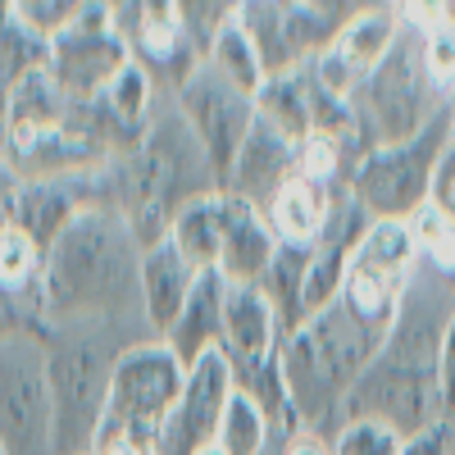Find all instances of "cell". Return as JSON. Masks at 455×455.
<instances>
[{
  "label": "cell",
  "instance_id": "1",
  "mask_svg": "<svg viewBox=\"0 0 455 455\" xmlns=\"http://www.w3.org/2000/svg\"><path fill=\"white\" fill-rule=\"evenodd\" d=\"M141 259L146 246L119 210H83L46 251V323L119 328L160 341L141 306Z\"/></svg>",
  "mask_w": 455,
  "mask_h": 455
},
{
  "label": "cell",
  "instance_id": "2",
  "mask_svg": "<svg viewBox=\"0 0 455 455\" xmlns=\"http://www.w3.org/2000/svg\"><path fill=\"white\" fill-rule=\"evenodd\" d=\"M383 341H387L383 328L364 323L341 300H332L323 315H315L306 328L283 341L287 396L310 433L328 442L337 437L347 396L360 383V373L373 364V355L383 351Z\"/></svg>",
  "mask_w": 455,
  "mask_h": 455
},
{
  "label": "cell",
  "instance_id": "3",
  "mask_svg": "<svg viewBox=\"0 0 455 455\" xmlns=\"http://www.w3.org/2000/svg\"><path fill=\"white\" fill-rule=\"evenodd\" d=\"M146 337L119 328H83V323H46V373L55 401V442L60 455H96L100 419L114 383V364Z\"/></svg>",
  "mask_w": 455,
  "mask_h": 455
},
{
  "label": "cell",
  "instance_id": "4",
  "mask_svg": "<svg viewBox=\"0 0 455 455\" xmlns=\"http://www.w3.org/2000/svg\"><path fill=\"white\" fill-rule=\"evenodd\" d=\"M351 109H355V132H360L364 156L378 150V146H396V141L419 137L446 109V92L428 78L419 32H414L410 23L401 32L396 51L364 78Z\"/></svg>",
  "mask_w": 455,
  "mask_h": 455
},
{
  "label": "cell",
  "instance_id": "5",
  "mask_svg": "<svg viewBox=\"0 0 455 455\" xmlns=\"http://www.w3.org/2000/svg\"><path fill=\"white\" fill-rule=\"evenodd\" d=\"M369 419L392 428L401 442L419 437L446 419V401H442V364L424 355H405L383 347L373 355V364L360 373V383L347 396L341 424Z\"/></svg>",
  "mask_w": 455,
  "mask_h": 455
},
{
  "label": "cell",
  "instance_id": "6",
  "mask_svg": "<svg viewBox=\"0 0 455 455\" xmlns=\"http://www.w3.org/2000/svg\"><path fill=\"white\" fill-rule=\"evenodd\" d=\"M446 146H451V109H442L419 137L369 150V156L355 164V173H351V187H347L351 201L369 219H401V223H410L428 205L433 173H437V160L446 156Z\"/></svg>",
  "mask_w": 455,
  "mask_h": 455
},
{
  "label": "cell",
  "instance_id": "7",
  "mask_svg": "<svg viewBox=\"0 0 455 455\" xmlns=\"http://www.w3.org/2000/svg\"><path fill=\"white\" fill-rule=\"evenodd\" d=\"M187 369L164 341H141V347L124 351V360L114 364V383L105 401V419H100V446L109 442H141L156 446L160 428L169 424V414L182 396Z\"/></svg>",
  "mask_w": 455,
  "mask_h": 455
},
{
  "label": "cell",
  "instance_id": "8",
  "mask_svg": "<svg viewBox=\"0 0 455 455\" xmlns=\"http://www.w3.org/2000/svg\"><path fill=\"white\" fill-rule=\"evenodd\" d=\"M0 446L5 455H60L42 337L0 341Z\"/></svg>",
  "mask_w": 455,
  "mask_h": 455
},
{
  "label": "cell",
  "instance_id": "9",
  "mask_svg": "<svg viewBox=\"0 0 455 455\" xmlns=\"http://www.w3.org/2000/svg\"><path fill=\"white\" fill-rule=\"evenodd\" d=\"M114 32L124 36L128 60L150 73L164 96H178L182 83L201 68V51L192 46L182 19H178V0H128L114 5Z\"/></svg>",
  "mask_w": 455,
  "mask_h": 455
},
{
  "label": "cell",
  "instance_id": "10",
  "mask_svg": "<svg viewBox=\"0 0 455 455\" xmlns=\"http://www.w3.org/2000/svg\"><path fill=\"white\" fill-rule=\"evenodd\" d=\"M178 109H182V119L192 124L196 141L205 146V156L219 173V187H228V173H233V164H237V150L246 146V137L259 119L255 96H246L228 78H219L210 64H201L192 78L182 83Z\"/></svg>",
  "mask_w": 455,
  "mask_h": 455
},
{
  "label": "cell",
  "instance_id": "11",
  "mask_svg": "<svg viewBox=\"0 0 455 455\" xmlns=\"http://www.w3.org/2000/svg\"><path fill=\"white\" fill-rule=\"evenodd\" d=\"M128 46L114 32V5H87L46 55L51 78L64 87L68 100H96L119 73L128 68Z\"/></svg>",
  "mask_w": 455,
  "mask_h": 455
},
{
  "label": "cell",
  "instance_id": "12",
  "mask_svg": "<svg viewBox=\"0 0 455 455\" xmlns=\"http://www.w3.org/2000/svg\"><path fill=\"white\" fill-rule=\"evenodd\" d=\"M233 369L223 355H205L196 369H187L182 396L169 414V424L160 428L156 455H201L219 442V424L233 401Z\"/></svg>",
  "mask_w": 455,
  "mask_h": 455
},
{
  "label": "cell",
  "instance_id": "13",
  "mask_svg": "<svg viewBox=\"0 0 455 455\" xmlns=\"http://www.w3.org/2000/svg\"><path fill=\"white\" fill-rule=\"evenodd\" d=\"M291 178H296V141L283 137L274 124L255 119L246 146L237 150V164H233V173H228L223 192L255 205V210H264Z\"/></svg>",
  "mask_w": 455,
  "mask_h": 455
},
{
  "label": "cell",
  "instance_id": "14",
  "mask_svg": "<svg viewBox=\"0 0 455 455\" xmlns=\"http://www.w3.org/2000/svg\"><path fill=\"white\" fill-rule=\"evenodd\" d=\"M278 233L269 228L264 210L237 201L223 192V255H219V274L237 287H259L269 264L278 255Z\"/></svg>",
  "mask_w": 455,
  "mask_h": 455
},
{
  "label": "cell",
  "instance_id": "15",
  "mask_svg": "<svg viewBox=\"0 0 455 455\" xmlns=\"http://www.w3.org/2000/svg\"><path fill=\"white\" fill-rule=\"evenodd\" d=\"M223 306H228V278L219 269L201 274V283L187 296L178 323L164 332V347L178 355L182 369H196L205 355L223 351Z\"/></svg>",
  "mask_w": 455,
  "mask_h": 455
},
{
  "label": "cell",
  "instance_id": "16",
  "mask_svg": "<svg viewBox=\"0 0 455 455\" xmlns=\"http://www.w3.org/2000/svg\"><path fill=\"white\" fill-rule=\"evenodd\" d=\"M196 283H201V269L187 264L182 251L169 237L146 251V259H141V306H146V319H150L160 341L178 323V315L187 306V296L196 291Z\"/></svg>",
  "mask_w": 455,
  "mask_h": 455
},
{
  "label": "cell",
  "instance_id": "17",
  "mask_svg": "<svg viewBox=\"0 0 455 455\" xmlns=\"http://www.w3.org/2000/svg\"><path fill=\"white\" fill-rule=\"evenodd\" d=\"M341 201H347V192H332V187H319L310 178H291L283 192L264 205V219H269V228L278 233V242L319 246Z\"/></svg>",
  "mask_w": 455,
  "mask_h": 455
},
{
  "label": "cell",
  "instance_id": "18",
  "mask_svg": "<svg viewBox=\"0 0 455 455\" xmlns=\"http://www.w3.org/2000/svg\"><path fill=\"white\" fill-rule=\"evenodd\" d=\"M401 32H405V14H401V5H364V0H360L355 19L341 28V36L332 42V51L347 60V64L360 73V78H369V73L396 51Z\"/></svg>",
  "mask_w": 455,
  "mask_h": 455
},
{
  "label": "cell",
  "instance_id": "19",
  "mask_svg": "<svg viewBox=\"0 0 455 455\" xmlns=\"http://www.w3.org/2000/svg\"><path fill=\"white\" fill-rule=\"evenodd\" d=\"M310 259H315V246H278L274 264H269V274H264V296L274 300V310H278V323H283V337L300 332L310 323L306 315V278H310Z\"/></svg>",
  "mask_w": 455,
  "mask_h": 455
},
{
  "label": "cell",
  "instance_id": "20",
  "mask_svg": "<svg viewBox=\"0 0 455 455\" xmlns=\"http://www.w3.org/2000/svg\"><path fill=\"white\" fill-rule=\"evenodd\" d=\"M169 242L182 251L187 264H196L201 274L219 269V255H223V192L178 210V219L169 228Z\"/></svg>",
  "mask_w": 455,
  "mask_h": 455
},
{
  "label": "cell",
  "instance_id": "21",
  "mask_svg": "<svg viewBox=\"0 0 455 455\" xmlns=\"http://www.w3.org/2000/svg\"><path fill=\"white\" fill-rule=\"evenodd\" d=\"M201 64H210L219 78H228L233 87H242V92L255 96V100H259L264 83H269V68H264V60H259V51H255V42H251V32L242 28V19H233V23L214 36V46L205 51Z\"/></svg>",
  "mask_w": 455,
  "mask_h": 455
},
{
  "label": "cell",
  "instance_id": "22",
  "mask_svg": "<svg viewBox=\"0 0 455 455\" xmlns=\"http://www.w3.org/2000/svg\"><path fill=\"white\" fill-rule=\"evenodd\" d=\"M287 428H296V424H274L251 396L233 392L214 446H219L223 455H269V446H274L278 433H287Z\"/></svg>",
  "mask_w": 455,
  "mask_h": 455
},
{
  "label": "cell",
  "instance_id": "23",
  "mask_svg": "<svg viewBox=\"0 0 455 455\" xmlns=\"http://www.w3.org/2000/svg\"><path fill=\"white\" fill-rule=\"evenodd\" d=\"M410 233H414V251H419V269L455 287V219L424 205L410 219Z\"/></svg>",
  "mask_w": 455,
  "mask_h": 455
},
{
  "label": "cell",
  "instance_id": "24",
  "mask_svg": "<svg viewBox=\"0 0 455 455\" xmlns=\"http://www.w3.org/2000/svg\"><path fill=\"white\" fill-rule=\"evenodd\" d=\"M78 14H83V0H14L19 28L32 36V42H42L46 51L78 23Z\"/></svg>",
  "mask_w": 455,
  "mask_h": 455
},
{
  "label": "cell",
  "instance_id": "25",
  "mask_svg": "<svg viewBox=\"0 0 455 455\" xmlns=\"http://www.w3.org/2000/svg\"><path fill=\"white\" fill-rule=\"evenodd\" d=\"M178 19H182L192 46L205 60V51L214 46V36L237 19V5H233V0H178Z\"/></svg>",
  "mask_w": 455,
  "mask_h": 455
},
{
  "label": "cell",
  "instance_id": "26",
  "mask_svg": "<svg viewBox=\"0 0 455 455\" xmlns=\"http://www.w3.org/2000/svg\"><path fill=\"white\" fill-rule=\"evenodd\" d=\"M332 455H401V437L392 428H383V424L351 419V424L337 428Z\"/></svg>",
  "mask_w": 455,
  "mask_h": 455
},
{
  "label": "cell",
  "instance_id": "27",
  "mask_svg": "<svg viewBox=\"0 0 455 455\" xmlns=\"http://www.w3.org/2000/svg\"><path fill=\"white\" fill-rule=\"evenodd\" d=\"M428 205L446 219H455V141L446 146V156L437 160V173H433V192H428Z\"/></svg>",
  "mask_w": 455,
  "mask_h": 455
},
{
  "label": "cell",
  "instance_id": "28",
  "mask_svg": "<svg viewBox=\"0 0 455 455\" xmlns=\"http://www.w3.org/2000/svg\"><path fill=\"white\" fill-rule=\"evenodd\" d=\"M19 192H23V178L5 164L0 156V233H10L14 228V214H19Z\"/></svg>",
  "mask_w": 455,
  "mask_h": 455
},
{
  "label": "cell",
  "instance_id": "29",
  "mask_svg": "<svg viewBox=\"0 0 455 455\" xmlns=\"http://www.w3.org/2000/svg\"><path fill=\"white\" fill-rule=\"evenodd\" d=\"M442 401H446V419H455V319L442 341Z\"/></svg>",
  "mask_w": 455,
  "mask_h": 455
},
{
  "label": "cell",
  "instance_id": "30",
  "mask_svg": "<svg viewBox=\"0 0 455 455\" xmlns=\"http://www.w3.org/2000/svg\"><path fill=\"white\" fill-rule=\"evenodd\" d=\"M201 455H223V451H219V446H210V451H201Z\"/></svg>",
  "mask_w": 455,
  "mask_h": 455
},
{
  "label": "cell",
  "instance_id": "31",
  "mask_svg": "<svg viewBox=\"0 0 455 455\" xmlns=\"http://www.w3.org/2000/svg\"><path fill=\"white\" fill-rule=\"evenodd\" d=\"M0 455H5V446H0Z\"/></svg>",
  "mask_w": 455,
  "mask_h": 455
}]
</instances>
